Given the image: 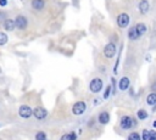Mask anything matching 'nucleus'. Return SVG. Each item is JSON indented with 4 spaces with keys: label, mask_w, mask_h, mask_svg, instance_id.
<instances>
[{
    "label": "nucleus",
    "mask_w": 156,
    "mask_h": 140,
    "mask_svg": "<svg viewBox=\"0 0 156 140\" xmlns=\"http://www.w3.org/2000/svg\"><path fill=\"white\" fill-rule=\"evenodd\" d=\"M116 51H117V47L113 43H107L104 46V56L106 58H112L116 55Z\"/></svg>",
    "instance_id": "0eeeda50"
},
{
    "label": "nucleus",
    "mask_w": 156,
    "mask_h": 140,
    "mask_svg": "<svg viewBox=\"0 0 156 140\" xmlns=\"http://www.w3.org/2000/svg\"><path fill=\"white\" fill-rule=\"evenodd\" d=\"M152 128H154V129L156 130V119H155V121L152 122Z\"/></svg>",
    "instance_id": "c85d7f7f"
},
{
    "label": "nucleus",
    "mask_w": 156,
    "mask_h": 140,
    "mask_svg": "<svg viewBox=\"0 0 156 140\" xmlns=\"http://www.w3.org/2000/svg\"><path fill=\"white\" fill-rule=\"evenodd\" d=\"M149 140H156V130L155 129L150 130V138H149Z\"/></svg>",
    "instance_id": "b1692460"
},
{
    "label": "nucleus",
    "mask_w": 156,
    "mask_h": 140,
    "mask_svg": "<svg viewBox=\"0 0 156 140\" xmlns=\"http://www.w3.org/2000/svg\"><path fill=\"white\" fill-rule=\"evenodd\" d=\"M94 106H98V105H100L101 103V99H99V97H96V99H94Z\"/></svg>",
    "instance_id": "a878e982"
},
{
    "label": "nucleus",
    "mask_w": 156,
    "mask_h": 140,
    "mask_svg": "<svg viewBox=\"0 0 156 140\" xmlns=\"http://www.w3.org/2000/svg\"><path fill=\"white\" fill-rule=\"evenodd\" d=\"M146 103L151 107H154L156 105V93H150L146 96Z\"/></svg>",
    "instance_id": "f3484780"
},
{
    "label": "nucleus",
    "mask_w": 156,
    "mask_h": 140,
    "mask_svg": "<svg viewBox=\"0 0 156 140\" xmlns=\"http://www.w3.org/2000/svg\"><path fill=\"white\" fill-rule=\"evenodd\" d=\"M34 139H35V140H48V135H46V133H45V131L39 130V131H37V133H35Z\"/></svg>",
    "instance_id": "aec40b11"
},
{
    "label": "nucleus",
    "mask_w": 156,
    "mask_h": 140,
    "mask_svg": "<svg viewBox=\"0 0 156 140\" xmlns=\"http://www.w3.org/2000/svg\"><path fill=\"white\" fill-rule=\"evenodd\" d=\"M127 140H141V135L138 131H130L127 136Z\"/></svg>",
    "instance_id": "a211bd4d"
},
{
    "label": "nucleus",
    "mask_w": 156,
    "mask_h": 140,
    "mask_svg": "<svg viewBox=\"0 0 156 140\" xmlns=\"http://www.w3.org/2000/svg\"><path fill=\"white\" fill-rule=\"evenodd\" d=\"M78 139V134L76 131H69V133H65L61 135L60 140H77Z\"/></svg>",
    "instance_id": "2eb2a0df"
},
{
    "label": "nucleus",
    "mask_w": 156,
    "mask_h": 140,
    "mask_svg": "<svg viewBox=\"0 0 156 140\" xmlns=\"http://www.w3.org/2000/svg\"><path fill=\"white\" fill-rule=\"evenodd\" d=\"M48 114H49L48 110L44 108L43 106H37V107L33 108V116H34L38 121H43V119H45V118L48 117Z\"/></svg>",
    "instance_id": "39448f33"
},
{
    "label": "nucleus",
    "mask_w": 156,
    "mask_h": 140,
    "mask_svg": "<svg viewBox=\"0 0 156 140\" xmlns=\"http://www.w3.org/2000/svg\"><path fill=\"white\" fill-rule=\"evenodd\" d=\"M18 114L23 119H28L33 116V108L28 105H21L18 108Z\"/></svg>",
    "instance_id": "20e7f679"
},
{
    "label": "nucleus",
    "mask_w": 156,
    "mask_h": 140,
    "mask_svg": "<svg viewBox=\"0 0 156 140\" xmlns=\"http://www.w3.org/2000/svg\"><path fill=\"white\" fill-rule=\"evenodd\" d=\"M152 112H156V105L152 107Z\"/></svg>",
    "instance_id": "c756f323"
},
{
    "label": "nucleus",
    "mask_w": 156,
    "mask_h": 140,
    "mask_svg": "<svg viewBox=\"0 0 156 140\" xmlns=\"http://www.w3.org/2000/svg\"><path fill=\"white\" fill-rule=\"evenodd\" d=\"M140 135H141V140H149V138H150V130L149 129H143L141 133H140Z\"/></svg>",
    "instance_id": "5701e85b"
},
{
    "label": "nucleus",
    "mask_w": 156,
    "mask_h": 140,
    "mask_svg": "<svg viewBox=\"0 0 156 140\" xmlns=\"http://www.w3.org/2000/svg\"><path fill=\"white\" fill-rule=\"evenodd\" d=\"M111 95H112V86H111V84H108V85L105 88V90H104L102 99H104V100H107V99H108Z\"/></svg>",
    "instance_id": "6ab92c4d"
},
{
    "label": "nucleus",
    "mask_w": 156,
    "mask_h": 140,
    "mask_svg": "<svg viewBox=\"0 0 156 140\" xmlns=\"http://www.w3.org/2000/svg\"><path fill=\"white\" fill-rule=\"evenodd\" d=\"M150 89H151V93H156V82H154L150 85Z\"/></svg>",
    "instance_id": "393cba45"
},
{
    "label": "nucleus",
    "mask_w": 156,
    "mask_h": 140,
    "mask_svg": "<svg viewBox=\"0 0 156 140\" xmlns=\"http://www.w3.org/2000/svg\"><path fill=\"white\" fill-rule=\"evenodd\" d=\"M85 110H87V103H85V101H82V100L76 101L72 105V108H71V111H72V113L74 116H82V114H84Z\"/></svg>",
    "instance_id": "7ed1b4c3"
},
{
    "label": "nucleus",
    "mask_w": 156,
    "mask_h": 140,
    "mask_svg": "<svg viewBox=\"0 0 156 140\" xmlns=\"http://www.w3.org/2000/svg\"><path fill=\"white\" fill-rule=\"evenodd\" d=\"M5 16H6V13L2 12V11H0V22H1V21H2V22L5 21Z\"/></svg>",
    "instance_id": "bb28decb"
},
{
    "label": "nucleus",
    "mask_w": 156,
    "mask_h": 140,
    "mask_svg": "<svg viewBox=\"0 0 156 140\" xmlns=\"http://www.w3.org/2000/svg\"><path fill=\"white\" fill-rule=\"evenodd\" d=\"M138 9H139V12L141 15H146L150 10V4L147 0H140L139 5H138Z\"/></svg>",
    "instance_id": "9b49d317"
},
{
    "label": "nucleus",
    "mask_w": 156,
    "mask_h": 140,
    "mask_svg": "<svg viewBox=\"0 0 156 140\" xmlns=\"http://www.w3.org/2000/svg\"><path fill=\"white\" fill-rule=\"evenodd\" d=\"M135 127H138L136 118H134V117H132L129 114H124V116L121 117V119H119V128L122 130L127 131V130H130V129H133Z\"/></svg>",
    "instance_id": "f257e3e1"
},
{
    "label": "nucleus",
    "mask_w": 156,
    "mask_h": 140,
    "mask_svg": "<svg viewBox=\"0 0 156 140\" xmlns=\"http://www.w3.org/2000/svg\"><path fill=\"white\" fill-rule=\"evenodd\" d=\"M30 6L37 11H41L45 7V0H32Z\"/></svg>",
    "instance_id": "4468645a"
},
{
    "label": "nucleus",
    "mask_w": 156,
    "mask_h": 140,
    "mask_svg": "<svg viewBox=\"0 0 156 140\" xmlns=\"http://www.w3.org/2000/svg\"><path fill=\"white\" fill-rule=\"evenodd\" d=\"M102 88H104V82H102V79L99 78V77L93 78V79L90 80V83H89V90H90L91 93H94V94H99V93L102 90Z\"/></svg>",
    "instance_id": "f03ea898"
},
{
    "label": "nucleus",
    "mask_w": 156,
    "mask_h": 140,
    "mask_svg": "<svg viewBox=\"0 0 156 140\" xmlns=\"http://www.w3.org/2000/svg\"><path fill=\"white\" fill-rule=\"evenodd\" d=\"M135 27H136L138 32H139L141 35H144V34L146 33V30H147V28H146V24H145V23H138V24H135Z\"/></svg>",
    "instance_id": "412c9836"
},
{
    "label": "nucleus",
    "mask_w": 156,
    "mask_h": 140,
    "mask_svg": "<svg viewBox=\"0 0 156 140\" xmlns=\"http://www.w3.org/2000/svg\"><path fill=\"white\" fill-rule=\"evenodd\" d=\"M15 24H16V28L23 30V29H26L27 26H28V19H27L23 15H17L16 18H15Z\"/></svg>",
    "instance_id": "1a4fd4ad"
},
{
    "label": "nucleus",
    "mask_w": 156,
    "mask_h": 140,
    "mask_svg": "<svg viewBox=\"0 0 156 140\" xmlns=\"http://www.w3.org/2000/svg\"><path fill=\"white\" fill-rule=\"evenodd\" d=\"M118 89L121 91H127L130 89V79L128 77H122L118 80Z\"/></svg>",
    "instance_id": "9d476101"
},
{
    "label": "nucleus",
    "mask_w": 156,
    "mask_h": 140,
    "mask_svg": "<svg viewBox=\"0 0 156 140\" xmlns=\"http://www.w3.org/2000/svg\"><path fill=\"white\" fill-rule=\"evenodd\" d=\"M147 117H149V113H147L146 110L140 108V110L136 111V118H138L139 121H145V119H147Z\"/></svg>",
    "instance_id": "dca6fc26"
},
{
    "label": "nucleus",
    "mask_w": 156,
    "mask_h": 140,
    "mask_svg": "<svg viewBox=\"0 0 156 140\" xmlns=\"http://www.w3.org/2000/svg\"><path fill=\"white\" fill-rule=\"evenodd\" d=\"M7 5V0H0V6L1 7H5Z\"/></svg>",
    "instance_id": "cd10ccee"
},
{
    "label": "nucleus",
    "mask_w": 156,
    "mask_h": 140,
    "mask_svg": "<svg viewBox=\"0 0 156 140\" xmlns=\"http://www.w3.org/2000/svg\"><path fill=\"white\" fill-rule=\"evenodd\" d=\"M129 22H130V17H129L128 13L122 12V13H119L117 16V26L119 28H127L128 24H129Z\"/></svg>",
    "instance_id": "423d86ee"
},
{
    "label": "nucleus",
    "mask_w": 156,
    "mask_h": 140,
    "mask_svg": "<svg viewBox=\"0 0 156 140\" xmlns=\"http://www.w3.org/2000/svg\"><path fill=\"white\" fill-rule=\"evenodd\" d=\"M110 119H111V114L108 111H101L99 112L98 114V122L100 125H107L110 123Z\"/></svg>",
    "instance_id": "6e6552de"
},
{
    "label": "nucleus",
    "mask_w": 156,
    "mask_h": 140,
    "mask_svg": "<svg viewBox=\"0 0 156 140\" xmlns=\"http://www.w3.org/2000/svg\"><path fill=\"white\" fill-rule=\"evenodd\" d=\"M7 40H9V37H7V34H6L5 32H0V46H4V45H6Z\"/></svg>",
    "instance_id": "4be33fe9"
},
{
    "label": "nucleus",
    "mask_w": 156,
    "mask_h": 140,
    "mask_svg": "<svg viewBox=\"0 0 156 140\" xmlns=\"http://www.w3.org/2000/svg\"><path fill=\"white\" fill-rule=\"evenodd\" d=\"M2 27H4V29H5L6 32H12V30L16 28V24H15V21H13V19L7 18V19H5V21L2 22Z\"/></svg>",
    "instance_id": "ddd939ff"
},
{
    "label": "nucleus",
    "mask_w": 156,
    "mask_h": 140,
    "mask_svg": "<svg viewBox=\"0 0 156 140\" xmlns=\"http://www.w3.org/2000/svg\"><path fill=\"white\" fill-rule=\"evenodd\" d=\"M140 37H141V34L138 32V29H136L135 26H134V27H130V28L128 29V38H129L130 40H138Z\"/></svg>",
    "instance_id": "f8f14e48"
}]
</instances>
